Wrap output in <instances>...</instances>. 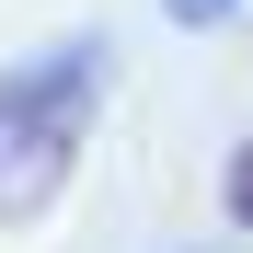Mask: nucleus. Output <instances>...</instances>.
Here are the masks:
<instances>
[{
    "mask_svg": "<svg viewBox=\"0 0 253 253\" xmlns=\"http://www.w3.org/2000/svg\"><path fill=\"white\" fill-rule=\"evenodd\" d=\"M104 115V35H58L46 58L0 69V230H35L69 196Z\"/></svg>",
    "mask_w": 253,
    "mask_h": 253,
    "instance_id": "obj_1",
    "label": "nucleus"
},
{
    "mask_svg": "<svg viewBox=\"0 0 253 253\" xmlns=\"http://www.w3.org/2000/svg\"><path fill=\"white\" fill-rule=\"evenodd\" d=\"M219 207H230V230H253V138L230 150V173H219Z\"/></svg>",
    "mask_w": 253,
    "mask_h": 253,
    "instance_id": "obj_2",
    "label": "nucleus"
},
{
    "mask_svg": "<svg viewBox=\"0 0 253 253\" xmlns=\"http://www.w3.org/2000/svg\"><path fill=\"white\" fill-rule=\"evenodd\" d=\"M161 12H173V23L196 35V23H230V12H242V0H161Z\"/></svg>",
    "mask_w": 253,
    "mask_h": 253,
    "instance_id": "obj_3",
    "label": "nucleus"
}]
</instances>
